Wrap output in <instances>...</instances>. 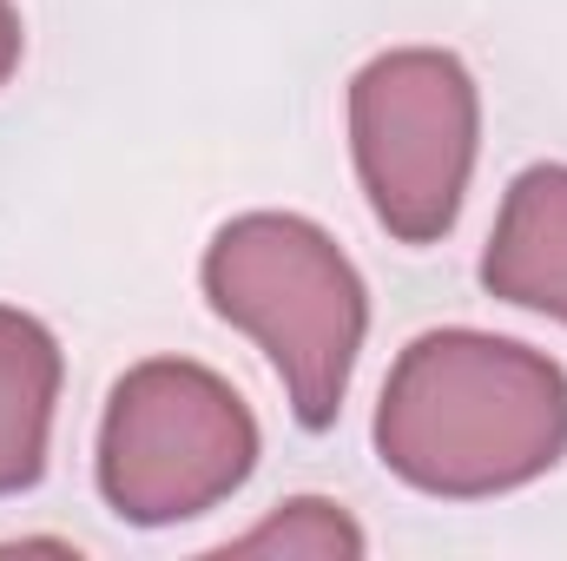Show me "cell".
Returning a JSON list of instances; mask_svg holds the SVG:
<instances>
[{
    "label": "cell",
    "mask_w": 567,
    "mask_h": 561,
    "mask_svg": "<svg viewBox=\"0 0 567 561\" xmlns=\"http://www.w3.org/2000/svg\"><path fill=\"white\" fill-rule=\"evenodd\" d=\"M377 456L442 502L508 496L567 456V370L488 330H429L383 384Z\"/></svg>",
    "instance_id": "cell-1"
},
{
    "label": "cell",
    "mask_w": 567,
    "mask_h": 561,
    "mask_svg": "<svg viewBox=\"0 0 567 561\" xmlns=\"http://www.w3.org/2000/svg\"><path fill=\"white\" fill-rule=\"evenodd\" d=\"M212 310L258 337L303 429H330L370 330V297L337 238L297 212H245L205 252Z\"/></svg>",
    "instance_id": "cell-2"
},
{
    "label": "cell",
    "mask_w": 567,
    "mask_h": 561,
    "mask_svg": "<svg viewBox=\"0 0 567 561\" xmlns=\"http://www.w3.org/2000/svg\"><path fill=\"white\" fill-rule=\"evenodd\" d=\"M258 469V417L245 397L185 357L126 370L100 422V496L120 522L172 529L231 502Z\"/></svg>",
    "instance_id": "cell-3"
},
{
    "label": "cell",
    "mask_w": 567,
    "mask_h": 561,
    "mask_svg": "<svg viewBox=\"0 0 567 561\" xmlns=\"http://www.w3.org/2000/svg\"><path fill=\"white\" fill-rule=\"evenodd\" d=\"M482 145V93L442 47L377 53L350 80V152L377 225L396 245H435L462 218Z\"/></svg>",
    "instance_id": "cell-4"
},
{
    "label": "cell",
    "mask_w": 567,
    "mask_h": 561,
    "mask_svg": "<svg viewBox=\"0 0 567 561\" xmlns=\"http://www.w3.org/2000/svg\"><path fill=\"white\" fill-rule=\"evenodd\" d=\"M482 284L502 304L548 310L567 324V165H528L482 252Z\"/></svg>",
    "instance_id": "cell-5"
},
{
    "label": "cell",
    "mask_w": 567,
    "mask_h": 561,
    "mask_svg": "<svg viewBox=\"0 0 567 561\" xmlns=\"http://www.w3.org/2000/svg\"><path fill=\"white\" fill-rule=\"evenodd\" d=\"M60 404V344L40 317L0 304V496L47 476V436Z\"/></svg>",
    "instance_id": "cell-6"
},
{
    "label": "cell",
    "mask_w": 567,
    "mask_h": 561,
    "mask_svg": "<svg viewBox=\"0 0 567 561\" xmlns=\"http://www.w3.org/2000/svg\"><path fill=\"white\" fill-rule=\"evenodd\" d=\"M225 555H303V561L343 555L350 561V555H363V529H357L337 502H323V496H297V502H284L278 516H265L258 529L231 536Z\"/></svg>",
    "instance_id": "cell-7"
},
{
    "label": "cell",
    "mask_w": 567,
    "mask_h": 561,
    "mask_svg": "<svg viewBox=\"0 0 567 561\" xmlns=\"http://www.w3.org/2000/svg\"><path fill=\"white\" fill-rule=\"evenodd\" d=\"M13 67H20V13L13 0H0V86L13 80Z\"/></svg>",
    "instance_id": "cell-8"
}]
</instances>
